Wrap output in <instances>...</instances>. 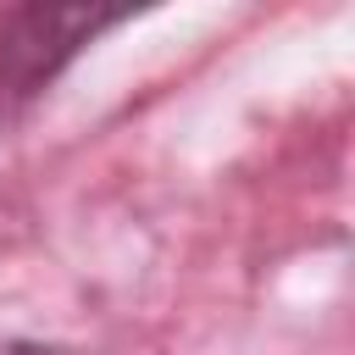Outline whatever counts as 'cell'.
I'll use <instances>...</instances> for the list:
<instances>
[{
	"instance_id": "obj_1",
	"label": "cell",
	"mask_w": 355,
	"mask_h": 355,
	"mask_svg": "<svg viewBox=\"0 0 355 355\" xmlns=\"http://www.w3.org/2000/svg\"><path fill=\"white\" fill-rule=\"evenodd\" d=\"M122 22L111 6H17L0 17V89L11 100L39 94L94 33Z\"/></svg>"
}]
</instances>
